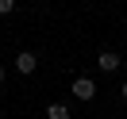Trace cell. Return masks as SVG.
<instances>
[{
    "label": "cell",
    "mask_w": 127,
    "mask_h": 119,
    "mask_svg": "<svg viewBox=\"0 0 127 119\" xmlns=\"http://www.w3.org/2000/svg\"><path fill=\"white\" fill-rule=\"evenodd\" d=\"M16 69L19 73H35L39 69V58H35L31 50H23V54H16Z\"/></svg>",
    "instance_id": "7a4b0ae2"
},
{
    "label": "cell",
    "mask_w": 127,
    "mask_h": 119,
    "mask_svg": "<svg viewBox=\"0 0 127 119\" xmlns=\"http://www.w3.org/2000/svg\"><path fill=\"white\" fill-rule=\"evenodd\" d=\"M0 81H4V69H0Z\"/></svg>",
    "instance_id": "52a82bcc"
},
{
    "label": "cell",
    "mask_w": 127,
    "mask_h": 119,
    "mask_svg": "<svg viewBox=\"0 0 127 119\" xmlns=\"http://www.w3.org/2000/svg\"><path fill=\"white\" fill-rule=\"evenodd\" d=\"M100 69H104V73H116V69H119V54L104 50V54H100Z\"/></svg>",
    "instance_id": "3957f363"
},
{
    "label": "cell",
    "mask_w": 127,
    "mask_h": 119,
    "mask_svg": "<svg viewBox=\"0 0 127 119\" xmlns=\"http://www.w3.org/2000/svg\"><path fill=\"white\" fill-rule=\"evenodd\" d=\"M119 96H123V100H127V81H123V88H119Z\"/></svg>",
    "instance_id": "8992f818"
},
{
    "label": "cell",
    "mask_w": 127,
    "mask_h": 119,
    "mask_svg": "<svg viewBox=\"0 0 127 119\" xmlns=\"http://www.w3.org/2000/svg\"><path fill=\"white\" fill-rule=\"evenodd\" d=\"M69 92L77 96V100H93V96H96V85H93L89 77H77V81H73V88H69Z\"/></svg>",
    "instance_id": "6da1fadb"
},
{
    "label": "cell",
    "mask_w": 127,
    "mask_h": 119,
    "mask_svg": "<svg viewBox=\"0 0 127 119\" xmlns=\"http://www.w3.org/2000/svg\"><path fill=\"white\" fill-rule=\"evenodd\" d=\"M46 119H69V108H65V104H50V108H46Z\"/></svg>",
    "instance_id": "277c9868"
},
{
    "label": "cell",
    "mask_w": 127,
    "mask_h": 119,
    "mask_svg": "<svg viewBox=\"0 0 127 119\" xmlns=\"http://www.w3.org/2000/svg\"><path fill=\"white\" fill-rule=\"evenodd\" d=\"M12 8H16V0H0V16H8Z\"/></svg>",
    "instance_id": "5b68a950"
}]
</instances>
